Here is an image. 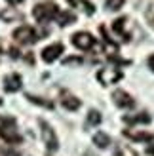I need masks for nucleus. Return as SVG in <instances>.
I'll use <instances>...</instances> for the list:
<instances>
[{
  "label": "nucleus",
  "mask_w": 154,
  "mask_h": 156,
  "mask_svg": "<svg viewBox=\"0 0 154 156\" xmlns=\"http://www.w3.org/2000/svg\"><path fill=\"white\" fill-rule=\"evenodd\" d=\"M0 17L4 21H13V19H23V15L15 10H6V12H0Z\"/></svg>",
  "instance_id": "nucleus-16"
},
{
  "label": "nucleus",
  "mask_w": 154,
  "mask_h": 156,
  "mask_svg": "<svg viewBox=\"0 0 154 156\" xmlns=\"http://www.w3.org/2000/svg\"><path fill=\"white\" fill-rule=\"evenodd\" d=\"M112 101L116 103L120 108H131L133 105H135V101H133V97L129 95L128 91H124V90H116L112 93Z\"/></svg>",
  "instance_id": "nucleus-6"
},
{
  "label": "nucleus",
  "mask_w": 154,
  "mask_h": 156,
  "mask_svg": "<svg viewBox=\"0 0 154 156\" xmlns=\"http://www.w3.org/2000/svg\"><path fill=\"white\" fill-rule=\"evenodd\" d=\"M149 69H150V71L154 73V53H152V55L149 57Z\"/></svg>",
  "instance_id": "nucleus-22"
},
{
  "label": "nucleus",
  "mask_w": 154,
  "mask_h": 156,
  "mask_svg": "<svg viewBox=\"0 0 154 156\" xmlns=\"http://www.w3.org/2000/svg\"><path fill=\"white\" fill-rule=\"evenodd\" d=\"M147 154H150V156H154V145H150L149 149H147Z\"/></svg>",
  "instance_id": "nucleus-24"
},
{
  "label": "nucleus",
  "mask_w": 154,
  "mask_h": 156,
  "mask_svg": "<svg viewBox=\"0 0 154 156\" xmlns=\"http://www.w3.org/2000/svg\"><path fill=\"white\" fill-rule=\"evenodd\" d=\"M61 53H63V44L55 42V44H51V46H48V48L42 50V59L46 61V63H53Z\"/></svg>",
  "instance_id": "nucleus-7"
},
{
  "label": "nucleus",
  "mask_w": 154,
  "mask_h": 156,
  "mask_svg": "<svg viewBox=\"0 0 154 156\" xmlns=\"http://www.w3.org/2000/svg\"><path fill=\"white\" fill-rule=\"evenodd\" d=\"M10 126H15V120L12 118V116H0V131H4Z\"/></svg>",
  "instance_id": "nucleus-20"
},
{
  "label": "nucleus",
  "mask_w": 154,
  "mask_h": 156,
  "mask_svg": "<svg viewBox=\"0 0 154 156\" xmlns=\"http://www.w3.org/2000/svg\"><path fill=\"white\" fill-rule=\"evenodd\" d=\"M38 124H40V131H42V139H44V143L46 147H48L50 151H57V147H59V141H57V135H55V131H53L48 124H46L44 120H38Z\"/></svg>",
  "instance_id": "nucleus-4"
},
{
  "label": "nucleus",
  "mask_w": 154,
  "mask_h": 156,
  "mask_svg": "<svg viewBox=\"0 0 154 156\" xmlns=\"http://www.w3.org/2000/svg\"><path fill=\"white\" fill-rule=\"evenodd\" d=\"M72 44L76 46L78 50H84V51H88L91 48H95V38L91 36L89 33H86V30H80V33H74L72 34Z\"/></svg>",
  "instance_id": "nucleus-3"
},
{
  "label": "nucleus",
  "mask_w": 154,
  "mask_h": 156,
  "mask_svg": "<svg viewBox=\"0 0 154 156\" xmlns=\"http://www.w3.org/2000/svg\"><path fill=\"white\" fill-rule=\"evenodd\" d=\"M152 27H154V19H152Z\"/></svg>",
  "instance_id": "nucleus-27"
},
{
  "label": "nucleus",
  "mask_w": 154,
  "mask_h": 156,
  "mask_svg": "<svg viewBox=\"0 0 154 156\" xmlns=\"http://www.w3.org/2000/svg\"><path fill=\"white\" fill-rule=\"evenodd\" d=\"M124 2H126V0H107V2H105V8H107L109 12H116V10H120V8L124 6Z\"/></svg>",
  "instance_id": "nucleus-17"
},
{
  "label": "nucleus",
  "mask_w": 154,
  "mask_h": 156,
  "mask_svg": "<svg viewBox=\"0 0 154 156\" xmlns=\"http://www.w3.org/2000/svg\"><path fill=\"white\" fill-rule=\"evenodd\" d=\"M124 135L133 139V141H152L154 139V135H150V133H137V131H129V129L124 131Z\"/></svg>",
  "instance_id": "nucleus-14"
},
{
  "label": "nucleus",
  "mask_w": 154,
  "mask_h": 156,
  "mask_svg": "<svg viewBox=\"0 0 154 156\" xmlns=\"http://www.w3.org/2000/svg\"><path fill=\"white\" fill-rule=\"evenodd\" d=\"M13 38H15V42H19V44H34L38 40V34L33 27L21 25L19 29L13 30Z\"/></svg>",
  "instance_id": "nucleus-2"
},
{
  "label": "nucleus",
  "mask_w": 154,
  "mask_h": 156,
  "mask_svg": "<svg viewBox=\"0 0 154 156\" xmlns=\"http://www.w3.org/2000/svg\"><path fill=\"white\" fill-rule=\"evenodd\" d=\"M10 53H12V57H19V51H17V50H13V48L10 50Z\"/></svg>",
  "instance_id": "nucleus-25"
},
{
  "label": "nucleus",
  "mask_w": 154,
  "mask_h": 156,
  "mask_svg": "<svg viewBox=\"0 0 154 156\" xmlns=\"http://www.w3.org/2000/svg\"><path fill=\"white\" fill-rule=\"evenodd\" d=\"M4 90L8 93H15V91H19L21 90V76L17 73H13V74H8L4 78Z\"/></svg>",
  "instance_id": "nucleus-8"
},
{
  "label": "nucleus",
  "mask_w": 154,
  "mask_h": 156,
  "mask_svg": "<svg viewBox=\"0 0 154 156\" xmlns=\"http://www.w3.org/2000/svg\"><path fill=\"white\" fill-rule=\"evenodd\" d=\"M122 71H118V69H101V71L97 73V80L101 82L103 86H110V84H116L118 80H122Z\"/></svg>",
  "instance_id": "nucleus-5"
},
{
  "label": "nucleus",
  "mask_w": 154,
  "mask_h": 156,
  "mask_svg": "<svg viewBox=\"0 0 154 156\" xmlns=\"http://www.w3.org/2000/svg\"><path fill=\"white\" fill-rule=\"evenodd\" d=\"M63 65L67 67V65H82V57H67L65 61H63Z\"/></svg>",
  "instance_id": "nucleus-21"
},
{
  "label": "nucleus",
  "mask_w": 154,
  "mask_h": 156,
  "mask_svg": "<svg viewBox=\"0 0 154 156\" xmlns=\"http://www.w3.org/2000/svg\"><path fill=\"white\" fill-rule=\"evenodd\" d=\"M93 143L99 147V149H107V147L110 145V137L107 133H103V131H99V133L93 137Z\"/></svg>",
  "instance_id": "nucleus-15"
},
{
  "label": "nucleus",
  "mask_w": 154,
  "mask_h": 156,
  "mask_svg": "<svg viewBox=\"0 0 154 156\" xmlns=\"http://www.w3.org/2000/svg\"><path fill=\"white\" fill-rule=\"evenodd\" d=\"M71 6H76V8H80V10H84L88 15H93L95 13V6L89 2V0H67Z\"/></svg>",
  "instance_id": "nucleus-10"
},
{
  "label": "nucleus",
  "mask_w": 154,
  "mask_h": 156,
  "mask_svg": "<svg viewBox=\"0 0 154 156\" xmlns=\"http://www.w3.org/2000/svg\"><path fill=\"white\" fill-rule=\"evenodd\" d=\"M61 105H63L67 111H78L80 105H82V101H80L78 97L71 95V93H65V91H63V97H61Z\"/></svg>",
  "instance_id": "nucleus-9"
},
{
  "label": "nucleus",
  "mask_w": 154,
  "mask_h": 156,
  "mask_svg": "<svg viewBox=\"0 0 154 156\" xmlns=\"http://www.w3.org/2000/svg\"><path fill=\"white\" fill-rule=\"evenodd\" d=\"M124 122H128V124H149L150 116L147 112H139L135 116H124Z\"/></svg>",
  "instance_id": "nucleus-12"
},
{
  "label": "nucleus",
  "mask_w": 154,
  "mask_h": 156,
  "mask_svg": "<svg viewBox=\"0 0 154 156\" xmlns=\"http://www.w3.org/2000/svg\"><path fill=\"white\" fill-rule=\"evenodd\" d=\"M59 8L55 2H42V4H36L33 8V15L38 23H46V21H51V19H57L59 15Z\"/></svg>",
  "instance_id": "nucleus-1"
},
{
  "label": "nucleus",
  "mask_w": 154,
  "mask_h": 156,
  "mask_svg": "<svg viewBox=\"0 0 154 156\" xmlns=\"http://www.w3.org/2000/svg\"><path fill=\"white\" fill-rule=\"evenodd\" d=\"M27 99L30 101V103H36V105H42L46 108H53V103H50V101H44L42 97H34V95H27Z\"/></svg>",
  "instance_id": "nucleus-19"
},
{
  "label": "nucleus",
  "mask_w": 154,
  "mask_h": 156,
  "mask_svg": "<svg viewBox=\"0 0 154 156\" xmlns=\"http://www.w3.org/2000/svg\"><path fill=\"white\" fill-rule=\"evenodd\" d=\"M86 122H88V126H97V124L101 122V114H99V111H89Z\"/></svg>",
  "instance_id": "nucleus-18"
},
{
  "label": "nucleus",
  "mask_w": 154,
  "mask_h": 156,
  "mask_svg": "<svg viewBox=\"0 0 154 156\" xmlns=\"http://www.w3.org/2000/svg\"><path fill=\"white\" fill-rule=\"evenodd\" d=\"M6 2H8V4H12V6H15V4H21L23 0H6Z\"/></svg>",
  "instance_id": "nucleus-23"
},
{
  "label": "nucleus",
  "mask_w": 154,
  "mask_h": 156,
  "mask_svg": "<svg viewBox=\"0 0 154 156\" xmlns=\"http://www.w3.org/2000/svg\"><path fill=\"white\" fill-rule=\"evenodd\" d=\"M74 21H76V15L72 12H59V15H57V23L61 27H67V25H71Z\"/></svg>",
  "instance_id": "nucleus-13"
},
{
  "label": "nucleus",
  "mask_w": 154,
  "mask_h": 156,
  "mask_svg": "<svg viewBox=\"0 0 154 156\" xmlns=\"http://www.w3.org/2000/svg\"><path fill=\"white\" fill-rule=\"evenodd\" d=\"M0 55H2V40H0Z\"/></svg>",
  "instance_id": "nucleus-26"
},
{
  "label": "nucleus",
  "mask_w": 154,
  "mask_h": 156,
  "mask_svg": "<svg viewBox=\"0 0 154 156\" xmlns=\"http://www.w3.org/2000/svg\"><path fill=\"white\" fill-rule=\"evenodd\" d=\"M126 21H128V17H120V19H116V21L112 23V30H114L116 34H120L124 40H129V34L126 33V29H124V27H126Z\"/></svg>",
  "instance_id": "nucleus-11"
}]
</instances>
